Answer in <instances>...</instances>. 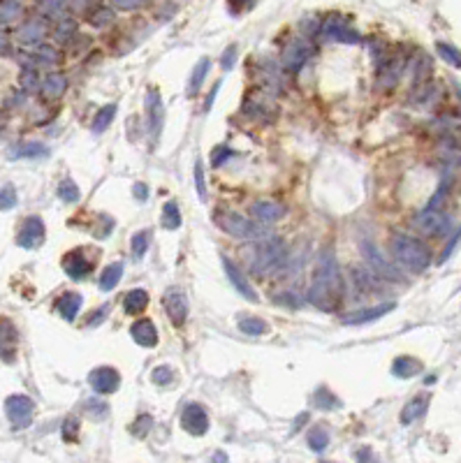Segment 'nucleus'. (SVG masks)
<instances>
[{
    "instance_id": "nucleus-7",
    "label": "nucleus",
    "mask_w": 461,
    "mask_h": 463,
    "mask_svg": "<svg viewBox=\"0 0 461 463\" xmlns=\"http://www.w3.org/2000/svg\"><path fill=\"white\" fill-rule=\"evenodd\" d=\"M281 262H283L281 243H278V241L264 243V246H260L256 260H253V271H256V273H269L271 269H276Z\"/></svg>"
},
{
    "instance_id": "nucleus-21",
    "label": "nucleus",
    "mask_w": 461,
    "mask_h": 463,
    "mask_svg": "<svg viewBox=\"0 0 461 463\" xmlns=\"http://www.w3.org/2000/svg\"><path fill=\"white\" fill-rule=\"evenodd\" d=\"M394 308V303H383V306H375V308H369V310H360V313H353L348 315L343 322L345 325H364V322H371V320H378L380 315L390 313Z\"/></svg>"
},
{
    "instance_id": "nucleus-20",
    "label": "nucleus",
    "mask_w": 461,
    "mask_h": 463,
    "mask_svg": "<svg viewBox=\"0 0 461 463\" xmlns=\"http://www.w3.org/2000/svg\"><path fill=\"white\" fill-rule=\"evenodd\" d=\"M147 107H149V127L153 135H158L162 125V105L160 97H158V90H149L147 93Z\"/></svg>"
},
{
    "instance_id": "nucleus-11",
    "label": "nucleus",
    "mask_w": 461,
    "mask_h": 463,
    "mask_svg": "<svg viewBox=\"0 0 461 463\" xmlns=\"http://www.w3.org/2000/svg\"><path fill=\"white\" fill-rule=\"evenodd\" d=\"M311 51H313V47L308 45L306 40H292L283 51V65L292 72L299 70L301 65L306 63V58H311Z\"/></svg>"
},
{
    "instance_id": "nucleus-48",
    "label": "nucleus",
    "mask_w": 461,
    "mask_h": 463,
    "mask_svg": "<svg viewBox=\"0 0 461 463\" xmlns=\"http://www.w3.org/2000/svg\"><path fill=\"white\" fill-rule=\"evenodd\" d=\"M234 56H236V49L234 47H229L225 53H223V58H221V65L225 70H232V65H234Z\"/></svg>"
},
{
    "instance_id": "nucleus-53",
    "label": "nucleus",
    "mask_w": 461,
    "mask_h": 463,
    "mask_svg": "<svg viewBox=\"0 0 461 463\" xmlns=\"http://www.w3.org/2000/svg\"><path fill=\"white\" fill-rule=\"evenodd\" d=\"M105 313H107V306H105V308H100V310H98V313H93V315H90L88 325H93V322H95V325H98V322L102 320V315H105Z\"/></svg>"
},
{
    "instance_id": "nucleus-55",
    "label": "nucleus",
    "mask_w": 461,
    "mask_h": 463,
    "mask_svg": "<svg viewBox=\"0 0 461 463\" xmlns=\"http://www.w3.org/2000/svg\"><path fill=\"white\" fill-rule=\"evenodd\" d=\"M229 3H241V5H251V3H256V0H229Z\"/></svg>"
},
{
    "instance_id": "nucleus-31",
    "label": "nucleus",
    "mask_w": 461,
    "mask_h": 463,
    "mask_svg": "<svg viewBox=\"0 0 461 463\" xmlns=\"http://www.w3.org/2000/svg\"><path fill=\"white\" fill-rule=\"evenodd\" d=\"M21 14L19 0H0V23H12Z\"/></svg>"
},
{
    "instance_id": "nucleus-6",
    "label": "nucleus",
    "mask_w": 461,
    "mask_h": 463,
    "mask_svg": "<svg viewBox=\"0 0 461 463\" xmlns=\"http://www.w3.org/2000/svg\"><path fill=\"white\" fill-rule=\"evenodd\" d=\"M181 426L190 436H204L209 431V415L199 403H188L181 412Z\"/></svg>"
},
{
    "instance_id": "nucleus-35",
    "label": "nucleus",
    "mask_w": 461,
    "mask_h": 463,
    "mask_svg": "<svg viewBox=\"0 0 461 463\" xmlns=\"http://www.w3.org/2000/svg\"><path fill=\"white\" fill-rule=\"evenodd\" d=\"M239 331H244L246 336H262L266 334V322L258 318H244L239 322Z\"/></svg>"
},
{
    "instance_id": "nucleus-3",
    "label": "nucleus",
    "mask_w": 461,
    "mask_h": 463,
    "mask_svg": "<svg viewBox=\"0 0 461 463\" xmlns=\"http://www.w3.org/2000/svg\"><path fill=\"white\" fill-rule=\"evenodd\" d=\"M214 221L223 232H227L229 236L241 239V241H262L269 236V232H266L262 225L248 221V218L239 216V213H232V211H218L214 216Z\"/></svg>"
},
{
    "instance_id": "nucleus-30",
    "label": "nucleus",
    "mask_w": 461,
    "mask_h": 463,
    "mask_svg": "<svg viewBox=\"0 0 461 463\" xmlns=\"http://www.w3.org/2000/svg\"><path fill=\"white\" fill-rule=\"evenodd\" d=\"M149 241H151L149 229H142V232H137V234H132V239H130L132 258H135V260H142L144 255H147V251H149Z\"/></svg>"
},
{
    "instance_id": "nucleus-43",
    "label": "nucleus",
    "mask_w": 461,
    "mask_h": 463,
    "mask_svg": "<svg viewBox=\"0 0 461 463\" xmlns=\"http://www.w3.org/2000/svg\"><path fill=\"white\" fill-rule=\"evenodd\" d=\"M195 184H197L199 199H206V184H204V167H202V162H195Z\"/></svg>"
},
{
    "instance_id": "nucleus-9",
    "label": "nucleus",
    "mask_w": 461,
    "mask_h": 463,
    "mask_svg": "<svg viewBox=\"0 0 461 463\" xmlns=\"http://www.w3.org/2000/svg\"><path fill=\"white\" fill-rule=\"evenodd\" d=\"M42 241H45V223H42V218L38 216L26 218L21 225L19 236H16V243L21 248H38Z\"/></svg>"
},
{
    "instance_id": "nucleus-16",
    "label": "nucleus",
    "mask_w": 461,
    "mask_h": 463,
    "mask_svg": "<svg viewBox=\"0 0 461 463\" xmlns=\"http://www.w3.org/2000/svg\"><path fill=\"white\" fill-rule=\"evenodd\" d=\"M130 336L137 345L142 347H153L158 343V329L151 320H137L130 327Z\"/></svg>"
},
{
    "instance_id": "nucleus-34",
    "label": "nucleus",
    "mask_w": 461,
    "mask_h": 463,
    "mask_svg": "<svg viewBox=\"0 0 461 463\" xmlns=\"http://www.w3.org/2000/svg\"><path fill=\"white\" fill-rule=\"evenodd\" d=\"M114 116H116V107L114 105H107L102 107L98 114H95V121H93V132H105L109 123L114 121Z\"/></svg>"
},
{
    "instance_id": "nucleus-44",
    "label": "nucleus",
    "mask_w": 461,
    "mask_h": 463,
    "mask_svg": "<svg viewBox=\"0 0 461 463\" xmlns=\"http://www.w3.org/2000/svg\"><path fill=\"white\" fill-rule=\"evenodd\" d=\"M109 21H114V12L112 10H98L95 12L93 16H90V23H93V26H105V23H109Z\"/></svg>"
},
{
    "instance_id": "nucleus-39",
    "label": "nucleus",
    "mask_w": 461,
    "mask_h": 463,
    "mask_svg": "<svg viewBox=\"0 0 461 463\" xmlns=\"http://www.w3.org/2000/svg\"><path fill=\"white\" fill-rule=\"evenodd\" d=\"M151 380H153L158 387L169 385V382H172V368L169 366H155L153 373H151Z\"/></svg>"
},
{
    "instance_id": "nucleus-19",
    "label": "nucleus",
    "mask_w": 461,
    "mask_h": 463,
    "mask_svg": "<svg viewBox=\"0 0 461 463\" xmlns=\"http://www.w3.org/2000/svg\"><path fill=\"white\" fill-rule=\"evenodd\" d=\"M147 306H149L147 290H130L128 295H125V299H123V308H125V313H128V315L144 313Z\"/></svg>"
},
{
    "instance_id": "nucleus-37",
    "label": "nucleus",
    "mask_w": 461,
    "mask_h": 463,
    "mask_svg": "<svg viewBox=\"0 0 461 463\" xmlns=\"http://www.w3.org/2000/svg\"><path fill=\"white\" fill-rule=\"evenodd\" d=\"M436 51H438V56L445 60V63L454 65V68H461V51H457L454 47L445 45V42H438V45H436Z\"/></svg>"
},
{
    "instance_id": "nucleus-32",
    "label": "nucleus",
    "mask_w": 461,
    "mask_h": 463,
    "mask_svg": "<svg viewBox=\"0 0 461 463\" xmlns=\"http://www.w3.org/2000/svg\"><path fill=\"white\" fill-rule=\"evenodd\" d=\"M315 405H318V410H336V408H341V401L327 387H320L318 392H315Z\"/></svg>"
},
{
    "instance_id": "nucleus-36",
    "label": "nucleus",
    "mask_w": 461,
    "mask_h": 463,
    "mask_svg": "<svg viewBox=\"0 0 461 463\" xmlns=\"http://www.w3.org/2000/svg\"><path fill=\"white\" fill-rule=\"evenodd\" d=\"M162 225H165L167 229H179L181 227V213H179V206L174 202L165 204V211H162Z\"/></svg>"
},
{
    "instance_id": "nucleus-41",
    "label": "nucleus",
    "mask_w": 461,
    "mask_h": 463,
    "mask_svg": "<svg viewBox=\"0 0 461 463\" xmlns=\"http://www.w3.org/2000/svg\"><path fill=\"white\" fill-rule=\"evenodd\" d=\"M107 410H109V408L105 403H95V401H88V403H86V415L90 419H105Z\"/></svg>"
},
{
    "instance_id": "nucleus-17",
    "label": "nucleus",
    "mask_w": 461,
    "mask_h": 463,
    "mask_svg": "<svg viewBox=\"0 0 461 463\" xmlns=\"http://www.w3.org/2000/svg\"><path fill=\"white\" fill-rule=\"evenodd\" d=\"M16 350V329L10 320H0V355L12 362Z\"/></svg>"
},
{
    "instance_id": "nucleus-23",
    "label": "nucleus",
    "mask_w": 461,
    "mask_h": 463,
    "mask_svg": "<svg viewBox=\"0 0 461 463\" xmlns=\"http://www.w3.org/2000/svg\"><path fill=\"white\" fill-rule=\"evenodd\" d=\"M79 308H82V295H77V292H68L58 299V313L65 320H75Z\"/></svg>"
},
{
    "instance_id": "nucleus-33",
    "label": "nucleus",
    "mask_w": 461,
    "mask_h": 463,
    "mask_svg": "<svg viewBox=\"0 0 461 463\" xmlns=\"http://www.w3.org/2000/svg\"><path fill=\"white\" fill-rule=\"evenodd\" d=\"M308 447H311L313 452H325V449L329 447V434H327L323 426L311 429V434H308Z\"/></svg>"
},
{
    "instance_id": "nucleus-2",
    "label": "nucleus",
    "mask_w": 461,
    "mask_h": 463,
    "mask_svg": "<svg viewBox=\"0 0 461 463\" xmlns=\"http://www.w3.org/2000/svg\"><path fill=\"white\" fill-rule=\"evenodd\" d=\"M390 246H392L394 260H397L403 269H408L412 273L424 271L429 266V262H432V253H429V248L424 246L422 241L412 239V236H408V234H392Z\"/></svg>"
},
{
    "instance_id": "nucleus-45",
    "label": "nucleus",
    "mask_w": 461,
    "mask_h": 463,
    "mask_svg": "<svg viewBox=\"0 0 461 463\" xmlns=\"http://www.w3.org/2000/svg\"><path fill=\"white\" fill-rule=\"evenodd\" d=\"M229 155H232V151L225 149V146H218V149L214 151V158H211V164H214V167H221Z\"/></svg>"
},
{
    "instance_id": "nucleus-26",
    "label": "nucleus",
    "mask_w": 461,
    "mask_h": 463,
    "mask_svg": "<svg viewBox=\"0 0 461 463\" xmlns=\"http://www.w3.org/2000/svg\"><path fill=\"white\" fill-rule=\"evenodd\" d=\"M121 276H123V264H121V262H114V264H109L107 269L102 271V276H100V290H105V292L114 290L119 285Z\"/></svg>"
},
{
    "instance_id": "nucleus-38",
    "label": "nucleus",
    "mask_w": 461,
    "mask_h": 463,
    "mask_svg": "<svg viewBox=\"0 0 461 463\" xmlns=\"http://www.w3.org/2000/svg\"><path fill=\"white\" fill-rule=\"evenodd\" d=\"M58 197L63 199V202H68V204L79 202V188H77L75 181H70V179L60 181V186H58Z\"/></svg>"
},
{
    "instance_id": "nucleus-8",
    "label": "nucleus",
    "mask_w": 461,
    "mask_h": 463,
    "mask_svg": "<svg viewBox=\"0 0 461 463\" xmlns=\"http://www.w3.org/2000/svg\"><path fill=\"white\" fill-rule=\"evenodd\" d=\"M88 385L93 387V392H98V394H114L121 385V375H119L116 368L100 366V368L90 371Z\"/></svg>"
},
{
    "instance_id": "nucleus-27",
    "label": "nucleus",
    "mask_w": 461,
    "mask_h": 463,
    "mask_svg": "<svg viewBox=\"0 0 461 463\" xmlns=\"http://www.w3.org/2000/svg\"><path fill=\"white\" fill-rule=\"evenodd\" d=\"M65 88H68V79L63 75H49L42 84V93L47 97H60L65 93Z\"/></svg>"
},
{
    "instance_id": "nucleus-49",
    "label": "nucleus",
    "mask_w": 461,
    "mask_h": 463,
    "mask_svg": "<svg viewBox=\"0 0 461 463\" xmlns=\"http://www.w3.org/2000/svg\"><path fill=\"white\" fill-rule=\"evenodd\" d=\"M75 434H77V422L75 419H68V422H65V429H63V438L65 440H75Z\"/></svg>"
},
{
    "instance_id": "nucleus-29",
    "label": "nucleus",
    "mask_w": 461,
    "mask_h": 463,
    "mask_svg": "<svg viewBox=\"0 0 461 463\" xmlns=\"http://www.w3.org/2000/svg\"><path fill=\"white\" fill-rule=\"evenodd\" d=\"M209 68H211L209 58H202L195 65V70H192V75H190V84H188V95H195L197 93L199 86L204 84V77H206V72H209Z\"/></svg>"
},
{
    "instance_id": "nucleus-18",
    "label": "nucleus",
    "mask_w": 461,
    "mask_h": 463,
    "mask_svg": "<svg viewBox=\"0 0 461 463\" xmlns=\"http://www.w3.org/2000/svg\"><path fill=\"white\" fill-rule=\"evenodd\" d=\"M283 206L276 202H256L251 206V216L258 223H276L283 216Z\"/></svg>"
},
{
    "instance_id": "nucleus-14",
    "label": "nucleus",
    "mask_w": 461,
    "mask_h": 463,
    "mask_svg": "<svg viewBox=\"0 0 461 463\" xmlns=\"http://www.w3.org/2000/svg\"><path fill=\"white\" fill-rule=\"evenodd\" d=\"M63 269H65V273L72 278V280H82V278H86L90 271H93V264L84 258V253L82 251H72V253H68L63 258Z\"/></svg>"
},
{
    "instance_id": "nucleus-28",
    "label": "nucleus",
    "mask_w": 461,
    "mask_h": 463,
    "mask_svg": "<svg viewBox=\"0 0 461 463\" xmlns=\"http://www.w3.org/2000/svg\"><path fill=\"white\" fill-rule=\"evenodd\" d=\"M42 35H45V23L38 21V19L23 23V26L19 28V40H21V42H26V45H30V42L42 40Z\"/></svg>"
},
{
    "instance_id": "nucleus-12",
    "label": "nucleus",
    "mask_w": 461,
    "mask_h": 463,
    "mask_svg": "<svg viewBox=\"0 0 461 463\" xmlns=\"http://www.w3.org/2000/svg\"><path fill=\"white\" fill-rule=\"evenodd\" d=\"M320 38L323 40H338V42H348V45H353V42H360V35L355 33L353 28H348V23L341 21V19H332L325 21L323 30H320Z\"/></svg>"
},
{
    "instance_id": "nucleus-25",
    "label": "nucleus",
    "mask_w": 461,
    "mask_h": 463,
    "mask_svg": "<svg viewBox=\"0 0 461 463\" xmlns=\"http://www.w3.org/2000/svg\"><path fill=\"white\" fill-rule=\"evenodd\" d=\"M47 153H49V151H47L45 144L26 142V144L14 146V149L10 151V158H45Z\"/></svg>"
},
{
    "instance_id": "nucleus-40",
    "label": "nucleus",
    "mask_w": 461,
    "mask_h": 463,
    "mask_svg": "<svg viewBox=\"0 0 461 463\" xmlns=\"http://www.w3.org/2000/svg\"><path fill=\"white\" fill-rule=\"evenodd\" d=\"M12 206H16V190L12 186H5L0 190V211H8Z\"/></svg>"
},
{
    "instance_id": "nucleus-10",
    "label": "nucleus",
    "mask_w": 461,
    "mask_h": 463,
    "mask_svg": "<svg viewBox=\"0 0 461 463\" xmlns=\"http://www.w3.org/2000/svg\"><path fill=\"white\" fill-rule=\"evenodd\" d=\"M362 253H364V258H366L369 264H371V269L378 271L380 276H385L390 280H401V273L394 269L390 262H385V258L380 255V251L373 246L371 241H362Z\"/></svg>"
},
{
    "instance_id": "nucleus-46",
    "label": "nucleus",
    "mask_w": 461,
    "mask_h": 463,
    "mask_svg": "<svg viewBox=\"0 0 461 463\" xmlns=\"http://www.w3.org/2000/svg\"><path fill=\"white\" fill-rule=\"evenodd\" d=\"M38 58H42V60H45V63H56V60H58V53H56V49H53V47H47V45H45V47H40V49H38Z\"/></svg>"
},
{
    "instance_id": "nucleus-22",
    "label": "nucleus",
    "mask_w": 461,
    "mask_h": 463,
    "mask_svg": "<svg viewBox=\"0 0 461 463\" xmlns=\"http://www.w3.org/2000/svg\"><path fill=\"white\" fill-rule=\"evenodd\" d=\"M392 373L397 377H415L417 373H422V362L412 357H399L392 364Z\"/></svg>"
},
{
    "instance_id": "nucleus-47",
    "label": "nucleus",
    "mask_w": 461,
    "mask_h": 463,
    "mask_svg": "<svg viewBox=\"0 0 461 463\" xmlns=\"http://www.w3.org/2000/svg\"><path fill=\"white\" fill-rule=\"evenodd\" d=\"M142 3H144V0H112V5H114V8H119V10H137Z\"/></svg>"
},
{
    "instance_id": "nucleus-50",
    "label": "nucleus",
    "mask_w": 461,
    "mask_h": 463,
    "mask_svg": "<svg viewBox=\"0 0 461 463\" xmlns=\"http://www.w3.org/2000/svg\"><path fill=\"white\" fill-rule=\"evenodd\" d=\"M21 82H23V86H26L28 90H35V88H38V79H35L33 72H26V75L21 77Z\"/></svg>"
},
{
    "instance_id": "nucleus-13",
    "label": "nucleus",
    "mask_w": 461,
    "mask_h": 463,
    "mask_svg": "<svg viewBox=\"0 0 461 463\" xmlns=\"http://www.w3.org/2000/svg\"><path fill=\"white\" fill-rule=\"evenodd\" d=\"M165 310L177 327H181L188 318V301L181 290H169L165 295Z\"/></svg>"
},
{
    "instance_id": "nucleus-51",
    "label": "nucleus",
    "mask_w": 461,
    "mask_h": 463,
    "mask_svg": "<svg viewBox=\"0 0 461 463\" xmlns=\"http://www.w3.org/2000/svg\"><path fill=\"white\" fill-rule=\"evenodd\" d=\"M72 28H75V26H72V23H70V21L60 23V28L56 30V35H58V38H68V35H70V30H72Z\"/></svg>"
},
{
    "instance_id": "nucleus-4",
    "label": "nucleus",
    "mask_w": 461,
    "mask_h": 463,
    "mask_svg": "<svg viewBox=\"0 0 461 463\" xmlns=\"http://www.w3.org/2000/svg\"><path fill=\"white\" fill-rule=\"evenodd\" d=\"M5 412H8V419L14 424V429H28L30 422H33V412H35V403L23 394H14L5 401Z\"/></svg>"
},
{
    "instance_id": "nucleus-5",
    "label": "nucleus",
    "mask_w": 461,
    "mask_h": 463,
    "mask_svg": "<svg viewBox=\"0 0 461 463\" xmlns=\"http://www.w3.org/2000/svg\"><path fill=\"white\" fill-rule=\"evenodd\" d=\"M412 227L417 232H422L424 236H443L450 232L452 225L445 213H440L438 209H427V211H422L420 216H415Z\"/></svg>"
},
{
    "instance_id": "nucleus-24",
    "label": "nucleus",
    "mask_w": 461,
    "mask_h": 463,
    "mask_svg": "<svg viewBox=\"0 0 461 463\" xmlns=\"http://www.w3.org/2000/svg\"><path fill=\"white\" fill-rule=\"evenodd\" d=\"M429 408V396L424 394V396H417V399H412L410 403H406V408H403V412H401V422L403 424H410V422H415L417 417H422L424 415V410Z\"/></svg>"
},
{
    "instance_id": "nucleus-15",
    "label": "nucleus",
    "mask_w": 461,
    "mask_h": 463,
    "mask_svg": "<svg viewBox=\"0 0 461 463\" xmlns=\"http://www.w3.org/2000/svg\"><path fill=\"white\" fill-rule=\"evenodd\" d=\"M223 269H225V273H227V278H229V283H232V288L239 292V295H244L248 301H258V295H256V290L251 288V283L244 278V273H241L236 266L232 264L229 260H225L223 258Z\"/></svg>"
},
{
    "instance_id": "nucleus-54",
    "label": "nucleus",
    "mask_w": 461,
    "mask_h": 463,
    "mask_svg": "<svg viewBox=\"0 0 461 463\" xmlns=\"http://www.w3.org/2000/svg\"><path fill=\"white\" fill-rule=\"evenodd\" d=\"M3 51H8V40H5V35L0 33V53Z\"/></svg>"
},
{
    "instance_id": "nucleus-42",
    "label": "nucleus",
    "mask_w": 461,
    "mask_h": 463,
    "mask_svg": "<svg viewBox=\"0 0 461 463\" xmlns=\"http://www.w3.org/2000/svg\"><path fill=\"white\" fill-rule=\"evenodd\" d=\"M151 426H153V419H151L149 415H142L135 424H132V429H130V431H132V434H135V436L142 438V436H147V431L151 429Z\"/></svg>"
},
{
    "instance_id": "nucleus-1",
    "label": "nucleus",
    "mask_w": 461,
    "mask_h": 463,
    "mask_svg": "<svg viewBox=\"0 0 461 463\" xmlns=\"http://www.w3.org/2000/svg\"><path fill=\"white\" fill-rule=\"evenodd\" d=\"M343 299V280L338 276L336 260L329 251L320 255L313 273V283L308 288V301L323 310H334Z\"/></svg>"
},
{
    "instance_id": "nucleus-52",
    "label": "nucleus",
    "mask_w": 461,
    "mask_h": 463,
    "mask_svg": "<svg viewBox=\"0 0 461 463\" xmlns=\"http://www.w3.org/2000/svg\"><path fill=\"white\" fill-rule=\"evenodd\" d=\"M135 195H137V199H147V195H149L147 186H144V184H135Z\"/></svg>"
}]
</instances>
